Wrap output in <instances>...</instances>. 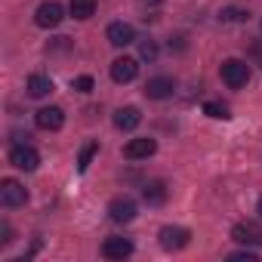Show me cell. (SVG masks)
Returning a JSON list of instances; mask_svg holds the SVG:
<instances>
[{
    "label": "cell",
    "mask_w": 262,
    "mask_h": 262,
    "mask_svg": "<svg viewBox=\"0 0 262 262\" xmlns=\"http://www.w3.org/2000/svg\"><path fill=\"white\" fill-rule=\"evenodd\" d=\"M105 37H108L111 47H129V43H136V28L126 25V22H111Z\"/></svg>",
    "instance_id": "8"
},
{
    "label": "cell",
    "mask_w": 262,
    "mask_h": 262,
    "mask_svg": "<svg viewBox=\"0 0 262 262\" xmlns=\"http://www.w3.org/2000/svg\"><path fill=\"white\" fill-rule=\"evenodd\" d=\"M129 253H133V241L129 237H105V244H102L105 259H126Z\"/></svg>",
    "instance_id": "13"
},
{
    "label": "cell",
    "mask_w": 262,
    "mask_h": 262,
    "mask_svg": "<svg viewBox=\"0 0 262 262\" xmlns=\"http://www.w3.org/2000/svg\"><path fill=\"white\" fill-rule=\"evenodd\" d=\"M228 259H231V262H259V253H253V250H237V253H228Z\"/></svg>",
    "instance_id": "21"
},
{
    "label": "cell",
    "mask_w": 262,
    "mask_h": 262,
    "mask_svg": "<svg viewBox=\"0 0 262 262\" xmlns=\"http://www.w3.org/2000/svg\"><path fill=\"white\" fill-rule=\"evenodd\" d=\"M34 123H37L40 129H62V123H65V111H62L59 105L40 108V111L34 114Z\"/></svg>",
    "instance_id": "12"
},
{
    "label": "cell",
    "mask_w": 262,
    "mask_h": 262,
    "mask_svg": "<svg viewBox=\"0 0 262 262\" xmlns=\"http://www.w3.org/2000/svg\"><path fill=\"white\" fill-rule=\"evenodd\" d=\"M247 16H250V13H244V10H234V7H231V10H222V22H244Z\"/></svg>",
    "instance_id": "23"
},
{
    "label": "cell",
    "mask_w": 262,
    "mask_h": 262,
    "mask_svg": "<svg viewBox=\"0 0 262 262\" xmlns=\"http://www.w3.org/2000/svg\"><path fill=\"white\" fill-rule=\"evenodd\" d=\"M231 241H237L244 247H262V225H256V222H237L231 228Z\"/></svg>",
    "instance_id": "6"
},
{
    "label": "cell",
    "mask_w": 262,
    "mask_h": 262,
    "mask_svg": "<svg viewBox=\"0 0 262 262\" xmlns=\"http://www.w3.org/2000/svg\"><path fill=\"white\" fill-rule=\"evenodd\" d=\"M167 182L164 179H151V182H145V188H142V198H145V204L148 207H161L164 201H167Z\"/></svg>",
    "instance_id": "15"
},
{
    "label": "cell",
    "mask_w": 262,
    "mask_h": 262,
    "mask_svg": "<svg viewBox=\"0 0 262 262\" xmlns=\"http://www.w3.org/2000/svg\"><path fill=\"white\" fill-rule=\"evenodd\" d=\"M139 123H142V111L136 105H126V108L114 111V126L117 129H126V133H129V129H136Z\"/></svg>",
    "instance_id": "14"
},
{
    "label": "cell",
    "mask_w": 262,
    "mask_h": 262,
    "mask_svg": "<svg viewBox=\"0 0 262 262\" xmlns=\"http://www.w3.org/2000/svg\"><path fill=\"white\" fill-rule=\"evenodd\" d=\"M256 210H259V216H262V198H259V207H256Z\"/></svg>",
    "instance_id": "26"
},
{
    "label": "cell",
    "mask_w": 262,
    "mask_h": 262,
    "mask_svg": "<svg viewBox=\"0 0 262 262\" xmlns=\"http://www.w3.org/2000/svg\"><path fill=\"white\" fill-rule=\"evenodd\" d=\"M219 74H222L225 86L241 90V86H247V80H250V65H247L244 59H225L222 68H219Z\"/></svg>",
    "instance_id": "1"
},
{
    "label": "cell",
    "mask_w": 262,
    "mask_h": 262,
    "mask_svg": "<svg viewBox=\"0 0 262 262\" xmlns=\"http://www.w3.org/2000/svg\"><path fill=\"white\" fill-rule=\"evenodd\" d=\"M139 74V62L136 59H129V56H120L111 62V80L114 83H129V80H136Z\"/></svg>",
    "instance_id": "7"
},
{
    "label": "cell",
    "mask_w": 262,
    "mask_h": 262,
    "mask_svg": "<svg viewBox=\"0 0 262 262\" xmlns=\"http://www.w3.org/2000/svg\"><path fill=\"white\" fill-rule=\"evenodd\" d=\"M28 93H31L34 99H43V96L53 93V80H50L47 74H31V77H28Z\"/></svg>",
    "instance_id": "16"
},
{
    "label": "cell",
    "mask_w": 262,
    "mask_h": 262,
    "mask_svg": "<svg viewBox=\"0 0 262 262\" xmlns=\"http://www.w3.org/2000/svg\"><path fill=\"white\" fill-rule=\"evenodd\" d=\"M25 201H28V191H25L22 182H16V179H4V182H0V204H4V207H22Z\"/></svg>",
    "instance_id": "4"
},
{
    "label": "cell",
    "mask_w": 262,
    "mask_h": 262,
    "mask_svg": "<svg viewBox=\"0 0 262 262\" xmlns=\"http://www.w3.org/2000/svg\"><path fill=\"white\" fill-rule=\"evenodd\" d=\"M96 151H99V145H96V142H86V145L80 148V158H77V170H80V173H86V170H90V164H93Z\"/></svg>",
    "instance_id": "19"
},
{
    "label": "cell",
    "mask_w": 262,
    "mask_h": 262,
    "mask_svg": "<svg viewBox=\"0 0 262 262\" xmlns=\"http://www.w3.org/2000/svg\"><path fill=\"white\" fill-rule=\"evenodd\" d=\"M173 90H176V83H173V77H151L148 83H145V99H155V102H161V99H170L173 96Z\"/></svg>",
    "instance_id": "11"
},
{
    "label": "cell",
    "mask_w": 262,
    "mask_h": 262,
    "mask_svg": "<svg viewBox=\"0 0 262 262\" xmlns=\"http://www.w3.org/2000/svg\"><path fill=\"white\" fill-rule=\"evenodd\" d=\"M139 56H142L145 62H155V59H158V43H155V40H139Z\"/></svg>",
    "instance_id": "20"
},
{
    "label": "cell",
    "mask_w": 262,
    "mask_h": 262,
    "mask_svg": "<svg viewBox=\"0 0 262 262\" xmlns=\"http://www.w3.org/2000/svg\"><path fill=\"white\" fill-rule=\"evenodd\" d=\"M68 13L83 22V19L96 16V0H71V4H68Z\"/></svg>",
    "instance_id": "17"
},
{
    "label": "cell",
    "mask_w": 262,
    "mask_h": 262,
    "mask_svg": "<svg viewBox=\"0 0 262 262\" xmlns=\"http://www.w3.org/2000/svg\"><path fill=\"white\" fill-rule=\"evenodd\" d=\"M142 4H161V0H142Z\"/></svg>",
    "instance_id": "25"
},
{
    "label": "cell",
    "mask_w": 262,
    "mask_h": 262,
    "mask_svg": "<svg viewBox=\"0 0 262 262\" xmlns=\"http://www.w3.org/2000/svg\"><path fill=\"white\" fill-rule=\"evenodd\" d=\"M71 86H74L77 93H90V90H93V77H90V74H80V77L71 80Z\"/></svg>",
    "instance_id": "22"
},
{
    "label": "cell",
    "mask_w": 262,
    "mask_h": 262,
    "mask_svg": "<svg viewBox=\"0 0 262 262\" xmlns=\"http://www.w3.org/2000/svg\"><path fill=\"white\" fill-rule=\"evenodd\" d=\"M158 151V142L155 139H129L126 145H123V158L126 161H145V158H151Z\"/></svg>",
    "instance_id": "9"
},
{
    "label": "cell",
    "mask_w": 262,
    "mask_h": 262,
    "mask_svg": "<svg viewBox=\"0 0 262 262\" xmlns=\"http://www.w3.org/2000/svg\"><path fill=\"white\" fill-rule=\"evenodd\" d=\"M62 19H65V10H62V4H56V0L40 4L37 13H34V22L40 28H56V25H62Z\"/></svg>",
    "instance_id": "3"
},
{
    "label": "cell",
    "mask_w": 262,
    "mask_h": 262,
    "mask_svg": "<svg viewBox=\"0 0 262 262\" xmlns=\"http://www.w3.org/2000/svg\"><path fill=\"white\" fill-rule=\"evenodd\" d=\"M108 216H111V222L126 225V222L136 219V204L129 201V198H114V201L108 204Z\"/></svg>",
    "instance_id": "10"
},
{
    "label": "cell",
    "mask_w": 262,
    "mask_h": 262,
    "mask_svg": "<svg viewBox=\"0 0 262 262\" xmlns=\"http://www.w3.org/2000/svg\"><path fill=\"white\" fill-rule=\"evenodd\" d=\"M253 56H256V59H259V65H262V43H256V47H253Z\"/></svg>",
    "instance_id": "24"
},
{
    "label": "cell",
    "mask_w": 262,
    "mask_h": 262,
    "mask_svg": "<svg viewBox=\"0 0 262 262\" xmlns=\"http://www.w3.org/2000/svg\"><path fill=\"white\" fill-rule=\"evenodd\" d=\"M158 241H161L164 250H182V247H188L191 231L182 228V225H164V228L158 231Z\"/></svg>",
    "instance_id": "2"
},
{
    "label": "cell",
    "mask_w": 262,
    "mask_h": 262,
    "mask_svg": "<svg viewBox=\"0 0 262 262\" xmlns=\"http://www.w3.org/2000/svg\"><path fill=\"white\" fill-rule=\"evenodd\" d=\"M204 114L213 117V120H228L231 117V111H228L225 102H204Z\"/></svg>",
    "instance_id": "18"
},
{
    "label": "cell",
    "mask_w": 262,
    "mask_h": 262,
    "mask_svg": "<svg viewBox=\"0 0 262 262\" xmlns=\"http://www.w3.org/2000/svg\"><path fill=\"white\" fill-rule=\"evenodd\" d=\"M10 164H13L16 170L31 173V170H37V167H40V155H37L31 145H16V148L10 151Z\"/></svg>",
    "instance_id": "5"
}]
</instances>
